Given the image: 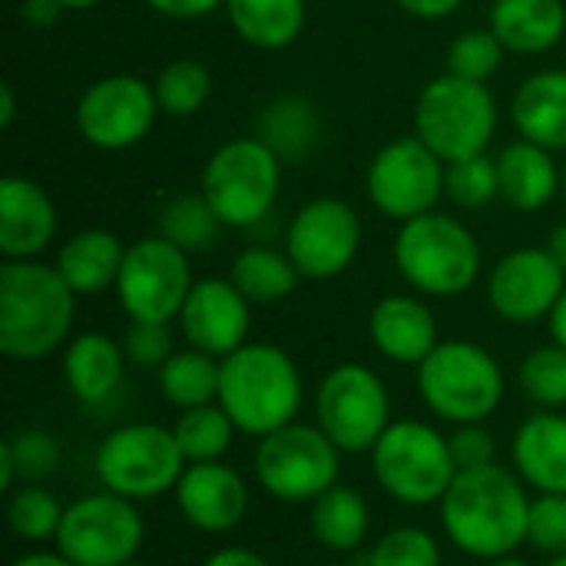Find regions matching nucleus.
Listing matches in <instances>:
<instances>
[{"label": "nucleus", "instance_id": "nucleus-1", "mask_svg": "<svg viewBox=\"0 0 566 566\" xmlns=\"http://www.w3.org/2000/svg\"><path fill=\"white\" fill-rule=\"evenodd\" d=\"M531 497L501 464L458 471L454 484L441 497V524L451 544L481 560H497L527 544Z\"/></svg>", "mask_w": 566, "mask_h": 566}, {"label": "nucleus", "instance_id": "nucleus-2", "mask_svg": "<svg viewBox=\"0 0 566 566\" xmlns=\"http://www.w3.org/2000/svg\"><path fill=\"white\" fill-rule=\"evenodd\" d=\"M76 292L56 265L40 259H3L0 265V352L13 361L53 355L73 328Z\"/></svg>", "mask_w": 566, "mask_h": 566}, {"label": "nucleus", "instance_id": "nucleus-3", "mask_svg": "<svg viewBox=\"0 0 566 566\" xmlns=\"http://www.w3.org/2000/svg\"><path fill=\"white\" fill-rule=\"evenodd\" d=\"M305 398L302 371L289 352L265 342H245L222 358L219 405L242 434L265 438L295 421Z\"/></svg>", "mask_w": 566, "mask_h": 566}, {"label": "nucleus", "instance_id": "nucleus-4", "mask_svg": "<svg viewBox=\"0 0 566 566\" xmlns=\"http://www.w3.org/2000/svg\"><path fill=\"white\" fill-rule=\"evenodd\" d=\"M395 265L405 282L424 295H464L481 272V245L474 232L444 212H424L401 222L395 239Z\"/></svg>", "mask_w": 566, "mask_h": 566}, {"label": "nucleus", "instance_id": "nucleus-5", "mask_svg": "<svg viewBox=\"0 0 566 566\" xmlns=\"http://www.w3.org/2000/svg\"><path fill=\"white\" fill-rule=\"evenodd\" d=\"M424 405L451 424H481L504 401V371L497 358L474 342H438L418 365Z\"/></svg>", "mask_w": 566, "mask_h": 566}, {"label": "nucleus", "instance_id": "nucleus-6", "mask_svg": "<svg viewBox=\"0 0 566 566\" xmlns=\"http://www.w3.org/2000/svg\"><path fill=\"white\" fill-rule=\"evenodd\" d=\"M282 189V156L259 136L222 143L202 166L199 192L222 226L249 229L262 222Z\"/></svg>", "mask_w": 566, "mask_h": 566}, {"label": "nucleus", "instance_id": "nucleus-7", "mask_svg": "<svg viewBox=\"0 0 566 566\" xmlns=\"http://www.w3.org/2000/svg\"><path fill=\"white\" fill-rule=\"evenodd\" d=\"M497 129V99L488 83L454 73L434 76L415 106V136L444 163L488 153Z\"/></svg>", "mask_w": 566, "mask_h": 566}, {"label": "nucleus", "instance_id": "nucleus-8", "mask_svg": "<svg viewBox=\"0 0 566 566\" xmlns=\"http://www.w3.org/2000/svg\"><path fill=\"white\" fill-rule=\"evenodd\" d=\"M378 488L408 507L441 504L458 478L448 438L424 421H395L371 448Z\"/></svg>", "mask_w": 566, "mask_h": 566}, {"label": "nucleus", "instance_id": "nucleus-9", "mask_svg": "<svg viewBox=\"0 0 566 566\" xmlns=\"http://www.w3.org/2000/svg\"><path fill=\"white\" fill-rule=\"evenodd\" d=\"M342 451L318 424H285L259 438L252 471L259 488L282 504H312L338 484Z\"/></svg>", "mask_w": 566, "mask_h": 566}, {"label": "nucleus", "instance_id": "nucleus-10", "mask_svg": "<svg viewBox=\"0 0 566 566\" xmlns=\"http://www.w3.org/2000/svg\"><path fill=\"white\" fill-rule=\"evenodd\" d=\"M96 478L106 491L126 501H149L176 491L186 458L172 428L163 424H123L96 448Z\"/></svg>", "mask_w": 566, "mask_h": 566}, {"label": "nucleus", "instance_id": "nucleus-11", "mask_svg": "<svg viewBox=\"0 0 566 566\" xmlns=\"http://www.w3.org/2000/svg\"><path fill=\"white\" fill-rule=\"evenodd\" d=\"M143 537L146 527L136 501L103 491L86 494L63 511L56 551L76 566H123L136 560Z\"/></svg>", "mask_w": 566, "mask_h": 566}, {"label": "nucleus", "instance_id": "nucleus-12", "mask_svg": "<svg viewBox=\"0 0 566 566\" xmlns=\"http://www.w3.org/2000/svg\"><path fill=\"white\" fill-rule=\"evenodd\" d=\"M318 428L345 454H361L378 444L391 424V398L385 381L368 365H338L325 375L315 398Z\"/></svg>", "mask_w": 566, "mask_h": 566}, {"label": "nucleus", "instance_id": "nucleus-13", "mask_svg": "<svg viewBox=\"0 0 566 566\" xmlns=\"http://www.w3.org/2000/svg\"><path fill=\"white\" fill-rule=\"evenodd\" d=\"M192 285L189 252L163 235H149L126 245L113 289L129 322H172L179 318Z\"/></svg>", "mask_w": 566, "mask_h": 566}, {"label": "nucleus", "instance_id": "nucleus-14", "mask_svg": "<svg viewBox=\"0 0 566 566\" xmlns=\"http://www.w3.org/2000/svg\"><path fill=\"white\" fill-rule=\"evenodd\" d=\"M448 163L428 149L418 136H401L381 146L368 166V199L371 206L395 222H411L424 212H434L444 196Z\"/></svg>", "mask_w": 566, "mask_h": 566}, {"label": "nucleus", "instance_id": "nucleus-15", "mask_svg": "<svg viewBox=\"0 0 566 566\" xmlns=\"http://www.w3.org/2000/svg\"><path fill=\"white\" fill-rule=\"evenodd\" d=\"M159 113L156 86L133 73H109L90 83L76 103L80 136L106 153L129 149L146 139Z\"/></svg>", "mask_w": 566, "mask_h": 566}, {"label": "nucleus", "instance_id": "nucleus-16", "mask_svg": "<svg viewBox=\"0 0 566 566\" xmlns=\"http://www.w3.org/2000/svg\"><path fill=\"white\" fill-rule=\"evenodd\" d=\"M361 245V219L358 212L335 196H318L305 202L285 235V252L302 279H335L342 275Z\"/></svg>", "mask_w": 566, "mask_h": 566}, {"label": "nucleus", "instance_id": "nucleus-17", "mask_svg": "<svg viewBox=\"0 0 566 566\" xmlns=\"http://www.w3.org/2000/svg\"><path fill=\"white\" fill-rule=\"evenodd\" d=\"M564 289L566 272L547 249H514L494 265L488 302L504 322L534 325L554 312Z\"/></svg>", "mask_w": 566, "mask_h": 566}, {"label": "nucleus", "instance_id": "nucleus-18", "mask_svg": "<svg viewBox=\"0 0 566 566\" xmlns=\"http://www.w3.org/2000/svg\"><path fill=\"white\" fill-rule=\"evenodd\" d=\"M252 325V302L232 285V279H202L192 285L179 328L186 342L206 355L226 358L245 345Z\"/></svg>", "mask_w": 566, "mask_h": 566}, {"label": "nucleus", "instance_id": "nucleus-19", "mask_svg": "<svg viewBox=\"0 0 566 566\" xmlns=\"http://www.w3.org/2000/svg\"><path fill=\"white\" fill-rule=\"evenodd\" d=\"M176 507L202 534H229L242 524L249 511V488L222 461L189 464L176 484Z\"/></svg>", "mask_w": 566, "mask_h": 566}, {"label": "nucleus", "instance_id": "nucleus-20", "mask_svg": "<svg viewBox=\"0 0 566 566\" xmlns=\"http://www.w3.org/2000/svg\"><path fill=\"white\" fill-rule=\"evenodd\" d=\"M56 235V206L27 176L0 179V252L3 259H36Z\"/></svg>", "mask_w": 566, "mask_h": 566}, {"label": "nucleus", "instance_id": "nucleus-21", "mask_svg": "<svg viewBox=\"0 0 566 566\" xmlns=\"http://www.w3.org/2000/svg\"><path fill=\"white\" fill-rule=\"evenodd\" d=\"M375 348L398 365H421L438 348V322L415 295H385L368 318Z\"/></svg>", "mask_w": 566, "mask_h": 566}, {"label": "nucleus", "instance_id": "nucleus-22", "mask_svg": "<svg viewBox=\"0 0 566 566\" xmlns=\"http://www.w3.org/2000/svg\"><path fill=\"white\" fill-rule=\"evenodd\" d=\"M514 468L524 484L541 494H566V415H531L511 444Z\"/></svg>", "mask_w": 566, "mask_h": 566}, {"label": "nucleus", "instance_id": "nucleus-23", "mask_svg": "<svg viewBox=\"0 0 566 566\" xmlns=\"http://www.w3.org/2000/svg\"><path fill=\"white\" fill-rule=\"evenodd\" d=\"M511 119L521 139L544 149H566V70H541L524 80L511 99Z\"/></svg>", "mask_w": 566, "mask_h": 566}, {"label": "nucleus", "instance_id": "nucleus-24", "mask_svg": "<svg viewBox=\"0 0 566 566\" xmlns=\"http://www.w3.org/2000/svg\"><path fill=\"white\" fill-rule=\"evenodd\" d=\"M123 361H126V352L119 342H113L109 335H99V332H83L66 342L63 381L76 401L99 405L123 381Z\"/></svg>", "mask_w": 566, "mask_h": 566}, {"label": "nucleus", "instance_id": "nucleus-25", "mask_svg": "<svg viewBox=\"0 0 566 566\" xmlns=\"http://www.w3.org/2000/svg\"><path fill=\"white\" fill-rule=\"evenodd\" d=\"M126 245L109 229H83L56 252V272L76 295H96L116 285Z\"/></svg>", "mask_w": 566, "mask_h": 566}, {"label": "nucleus", "instance_id": "nucleus-26", "mask_svg": "<svg viewBox=\"0 0 566 566\" xmlns=\"http://www.w3.org/2000/svg\"><path fill=\"white\" fill-rule=\"evenodd\" d=\"M491 30L511 53H547L566 33L564 0H494Z\"/></svg>", "mask_w": 566, "mask_h": 566}, {"label": "nucleus", "instance_id": "nucleus-27", "mask_svg": "<svg viewBox=\"0 0 566 566\" xmlns=\"http://www.w3.org/2000/svg\"><path fill=\"white\" fill-rule=\"evenodd\" d=\"M497 176H501V196L507 206H514L517 212H537L544 209L557 186L564 182L557 176V163L551 156V149L517 139L511 146H504V153L497 156Z\"/></svg>", "mask_w": 566, "mask_h": 566}, {"label": "nucleus", "instance_id": "nucleus-28", "mask_svg": "<svg viewBox=\"0 0 566 566\" xmlns=\"http://www.w3.org/2000/svg\"><path fill=\"white\" fill-rule=\"evenodd\" d=\"M226 17L249 46L282 50L298 40L308 7L305 0H226Z\"/></svg>", "mask_w": 566, "mask_h": 566}, {"label": "nucleus", "instance_id": "nucleus-29", "mask_svg": "<svg viewBox=\"0 0 566 566\" xmlns=\"http://www.w3.org/2000/svg\"><path fill=\"white\" fill-rule=\"evenodd\" d=\"M308 524L322 547H328L335 554H352L365 544L368 527H371L368 501L355 488L338 481L318 501H312Z\"/></svg>", "mask_w": 566, "mask_h": 566}, {"label": "nucleus", "instance_id": "nucleus-30", "mask_svg": "<svg viewBox=\"0 0 566 566\" xmlns=\"http://www.w3.org/2000/svg\"><path fill=\"white\" fill-rule=\"evenodd\" d=\"M229 279L252 305H275L295 292L302 275L292 265L289 252L269 245H249L232 259Z\"/></svg>", "mask_w": 566, "mask_h": 566}, {"label": "nucleus", "instance_id": "nucleus-31", "mask_svg": "<svg viewBox=\"0 0 566 566\" xmlns=\"http://www.w3.org/2000/svg\"><path fill=\"white\" fill-rule=\"evenodd\" d=\"M219 371H222V358L189 345L159 368V391L179 411L202 408L219 401Z\"/></svg>", "mask_w": 566, "mask_h": 566}, {"label": "nucleus", "instance_id": "nucleus-32", "mask_svg": "<svg viewBox=\"0 0 566 566\" xmlns=\"http://www.w3.org/2000/svg\"><path fill=\"white\" fill-rule=\"evenodd\" d=\"M235 431H239L235 421L226 415V408L219 401L202 405V408H189L172 424L176 444H179V451H182V458L189 464L222 461V454L232 448Z\"/></svg>", "mask_w": 566, "mask_h": 566}, {"label": "nucleus", "instance_id": "nucleus-33", "mask_svg": "<svg viewBox=\"0 0 566 566\" xmlns=\"http://www.w3.org/2000/svg\"><path fill=\"white\" fill-rule=\"evenodd\" d=\"M222 222L206 202V196H176L159 212V235L179 245L182 252H199L216 242Z\"/></svg>", "mask_w": 566, "mask_h": 566}, {"label": "nucleus", "instance_id": "nucleus-34", "mask_svg": "<svg viewBox=\"0 0 566 566\" xmlns=\"http://www.w3.org/2000/svg\"><path fill=\"white\" fill-rule=\"evenodd\" d=\"M156 99L159 109L169 116H192L199 113L212 96V73L199 60H172L156 76Z\"/></svg>", "mask_w": 566, "mask_h": 566}, {"label": "nucleus", "instance_id": "nucleus-35", "mask_svg": "<svg viewBox=\"0 0 566 566\" xmlns=\"http://www.w3.org/2000/svg\"><path fill=\"white\" fill-rule=\"evenodd\" d=\"M60 444L53 434L27 428L13 438L0 441V488L10 491L17 478H43L56 471Z\"/></svg>", "mask_w": 566, "mask_h": 566}, {"label": "nucleus", "instance_id": "nucleus-36", "mask_svg": "<svg viewBox=\"0 0 566 566\" xmlns=\"http://www.w3.org/2000/svg\"><path fill=\"white\" fill-rule=\"evenodd\" d=\"M259 139H265L282 159L285 156L298 159L308 149V143L315 139V113L308 109L305 99L282 96V99H275L265 109V116H262V136Z\"/></svg>", "mask_w": 566, "mask_h": 566}, {"label": "nucleus", "instance_id": "nucleus-37", "mask_svg": "<svg viewBox=\"0 0 566 566\" xmlns=\"http://www.w3.org/2000/svg\"><path fill=\"white\" fill-rule=\"evenodd\" d=\"M63 511L66 507H60V501L46 494L43 488H20L7 501V527L13 531V537L30 541V544L56 541Z\"/></svg>", "mask_w": 566, "mask_h": 566}, {"label": "nucleus", "instance_id": "nucleus-38", "mask_svg": "<svg viewBox=\"0 0 566 566\" xmlns=\"http://www.w3.org/2000/svg\"><path fill=\"white\" fill-rule=\"evenodd\" d=\"M444 196L458 209H484L501 196V176H497V159L488 153L468 156L458 163H448L444 172Z\"/></svg>", "mask_w": 566, "mask_h": 566}, {"label": "nucleus", "instance_id": "nucleus-39", "mask_svg": "<svg viewBox=\"0 0 566 566\" xmlns=\"http://www.w3.org/2000/svg\"><path fill=\"white\" fill-rule=\"evenodd\" d=\"M517 381L524 388V395L541 405V408H564L566 405V348L544 345L537 352H531L521 361Z\"/></svg>", "mask_w": 566, "mask_h": 566}, {"label": "nucleus", "instance_id": "nucleus-40", "mask_svg": "<svg viewBox=\"0 0 566 566\" xmlns=\"http://www.w3.org/2000/svg\"><path fill=\"white\" fill-rule=\"evenodd\" d=\"M504 60V43L497 40V33L488 30H468L458 40H451L448 46V73L461 76V80H474V83H488L497 66Z\"/></svg>", "mask_w": 566, "mask_h": 566}, {"label": "nucleus", "instance_id": "nucleus-41", "mask_svg": "<svg viewBox=\"0 0 566 566\" xmlns=\"http://www.w3.org/2000/svg\"><path fill=\"white\" fill-rule=\"evenodd\" d=\"M368 566H441V547L421 527H398L371 547Z\"/></svg>", "mask_w": 566, "mask_h": 566}, {"label": "nucleus", "instance_id": "nucleus-42", "mask_svg": "<svg viewBox=\"0 0 566 566\" xmlns=\"http://www.w3.org/2000/svg\"><path fill=\"white\" fill-rule=\"evenodd\" d=\"M527 544L551 557L566 554V494H541L537 501H531Z\"/></svg>", "mask_w": 566, "mask_h": 566}, {"label": "nucleus", "instance_id": "nucleus-43", "mask_svg": "<svg viewBox=\"0 0 566 566\" xmlns=\"http://www.w3.org/2000/svg\"><path fill=\"white\" fill-rule=\"evenodd\" d=\"M126 361L139 368H163L176 355V338L169 322H129L123 335Z\"/></svg>", "mask_w": 566, "mask_h": 566}, {"label": "nucleus", "instance_id": "nucleus-44", "mask_svg": "<svg viewBox=\"0 0 566 566\" xmlns=\"http://www.w3.org/2000/svg\"><path fill=\"white\" fill-rule=\"evenodd\" d=\"M451 458L458 464V471H478V468H491L497 458V444L494 434L481 424H454L451 438Z\"/></svg>", "mask_w": 566, "mask_h": 566}, {"label": "nucleus", "instance_id": "nucleus-45", "mask_svg": "<svg viewBox=\"0 0 566 566\" xmlns=\"http://www.w3.org/2000/svg\"><path fill=\"white\" fill-rule=\"evenodd\" d=\"M156 13L172 17V20H199L219 7H226V0H146Z\"/></svg>", "mask_w": 566, "mask_h": 566}, {"label": "nucleus", "instance_id": "nucleus-46", "mask_svg": "<svg viewBox=\"0 0 566 566\" xmlns=\"http://www.w3.org/2000/svg\"><path fill=\"white\" fill-rule=\"evenodd\" d=\"M405 13L421 17V20H441L451 17L454 10H461L464 0H395Z\"/></svg>", "mask_w": 566, "mask_h": 566}, {"label": "nucleus", "instance_id": "nucleus-47", "mask_svg": "<svg viewBox=\"0 0 566 566\" xmlns=\"http://www.w3.org/2000/svg\"><path fill=\"white\" fill-rule=\"evenodd\" d=\"M202 566H272L262 554L245 551V547H222L216 551Z\"/></svg>", "mask_w": 566, "mask_h": 566}, {"label": "nucleus", "instance_id": "nucleus-48", "mask_svg": "<svg viewBox=\"0 0 566 566\" xmlns=\"http://www.w3.org/2000/svg\"><path fill=\"white\" fill-rule=\"evenodd\" d=\"M60 10H63V7H60L56 0H27V3H23V17H27L33 27H46L50 20H56Z\"/></svg>", "mask_w": 566, "mask_h": 566}, {"label": "nucleus", "instance_id": "nucleus-49", "mask_svg": "<svg viewBox=\"0 0 566 566\" xmlns=\"http://www.w3.org/2000/svg\"><path fill=\"white\" fill-rule=\"evenodd\" d=\"M10 566H76L73 560H66L60 551L53 554V551H33V554H23V557H17Z\"/></svg>", "mask_w": 566, "mask_h": 566}, {"label": "nucleus", "instance_id": "nucleus-50", "mask_svg": "<svg viewBox=\"0 0 566 566\" xmlns=\"http://www.w3.org/2000/svg\"><path fill=\"white\" fill-rule=\"evenodd\" d=\"M547 325H551V338H554L560 348H566V289L564 295L557 298L554 312L547 315Z\"/></svg>", "mask_w": 566, "mask_h": 566}, {"label": "nucleus", "instance_id": "nucleus-51", "mask_svg": "<svg viewBox=\"0 0 566 566\" xmlns=\"http://www.w3.org/2000/svg\"><path fill=\"white\" fill-rule=\"evenodd\" d=\"M544 249L554 255V262H557V265L566 272V222L564 226H557V229L547 235V245H544Z\"/></svg>", "mask_w": 566, "mask_h": 566}, {"label": "nucleus", "instance_id": "nucleus-52", "mask_svg": "<svg viewBox=\"0 0 566 566\" xmlns=\"http://www.w3.org/2000/svg\"><path fill=\"white\" fill-rule=\"evenodd\" d=\"M13 113H17V96H13V86L3 80V83H0V126H3V129L13 123Z\"/></svg>", "mask_w": 566, "mask_h": 566}, {"label": "nucleus", "instance_id": "nucleus-53", "mask_svg": "<svg viewBox=\"0 0 566 566\" xmlns=\"http://www.w3.org/2000/svg\"><path fill=\"white\" fill-rule=\"evenodd\" d=\"M63 10H90V7H99L103 0H56Z\"/></svg>", "mask_w": 566, "mask_h": 566}, {"label": "nucleus", "instance_id": "nucleus-54", "mask_svg": "<svg viewBox=\"0 0 566 566\" xmlns=\"http://www.w3.org/2000/svg\"><path fill=\"white\" fill-rule=\"evenodd\" d=\"M491 566H531L527 560H521L517 554H507V557H497V560H491Z\"/></svg>", "mask_w": 566, "mask_h": 566}, {"label": "nucleus", "instance_id": "nucleus-55", "mask_svg": "<svg viewBox=\"0 0 566 566\" xmlns=\"http://www.w3.org/2000/svg\"><path fill=\"white\" fill-rule=\"evenodd\" d=\"M547 566H566V554H560V557H554V560H551V564Z\"/></svg>", "mask_w": 566, "mask_h": 566}, {"label": "nucleus", "instance_id": "nucleus-56", "mask_svg": "<svg viewBox=\"0 0 566 566\" xmlns=\"http://www.w3.org/2000/svg\"><path fill=\"white\" fill-rule=\"evenodd\" d=\"M123 566H146V564H136V560H133V564H123Z\"/></svg>", "mask_w": 566, "mask_h": 566}, {"label": "nucleus", "instance_id": "nucleus-57", "mask_svg": "<svg viewBox=\"0 0 566 566\" xmlns=\"http://www.w3.org/2000/svg\"><path fill=\"white\" fill-rule=\"evenodd\" d=\"M564 192H566V169H564Z\"/></svg>", "mask_w": 566, "mask_h": 566}]
</instances>
